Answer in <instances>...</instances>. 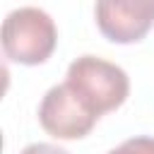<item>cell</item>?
I'll return each instance as SVG.
<instances>
[{
  "label": "cell",
  "instance_id": "1",
  "mask_svg": "<svg viewBox=\"0 0 154 154\" xmlns=\"http://www.w3.org/2000/svg\"><path fill=\"white\" fill-rule=\"evenodd\" d=\"M65 84L96 118L120 108L130 96L128 72L120 65L99 55L75 58L67 65Z\"/></svg>",
  "mask_w": 154,
  "mask_h": 154
},
{
  "label": "cell",
  "instance_id": "2",
  "mask_svg": "<svg viewBox=\"0 0 154 154\" xmlns=\"http://www.w3.org/2000/svg\"><path fill=\"white\" fill-rule=\"evenodd\" d=\"M5 58L19 65H41L46 63L58 46V29L53 17L34 5L12 10L2 19L0 31Z\"/></svg>",
  "mask_w": 154,
  "mask_h": 154
},
{
  "label": "cell",
  "instance_id": "3",
  "mask_svg": "<svg viewBox=\"0 0 154 154\" xmlns=\"http://www.w3.org/2000/svg\"><path fill=\"white\" fill-rule=\"evenodd\" d=\"M96 116L67 89V84H53L38 103V123L55 140H82L94 125Z\"/></svg>",
  "mask_w": 154,
  "mask_h": 154
},
{
  "label": "cell",
  "instance_id": "4",
  "mask_svg": "<svg viewBox=\"0 0 154 154\" xmlns=\"http://www.w3.org/2000/svg\"><path fill=\"white\" fill-rule=\"evenodd\" d=\"M94 17L111 43H137L154 26V0H103L94 5Z\"/></svg>",
  "mask_w": 154,
  "mask_h": 154
},
{
  "label": "cell",
  "instance_id": "5",
  "mask_svg": "<svg viewBox=\"0 0 154 154\" xmlns=\"http://www.w3.org/2000/svg\"><path fill=\"white\" fill-rule=\"evenodd\" d=\"M106 154H154V137H147V135L130 137V140L120 142L118 147L108 149Z\"/></svg>",
  "mask_w": 154,
  "mask_h": 154
},
{
  "label": "cell",
  "instance_id": "6",
  "mask_svg": "<svg viewBox=\"0 0 154 154\" xmlns=\"http://www.w3.org/2000/svg\"><path fill=\"white\" fill-rule=\"evenodd\" d=\"M19 154H70V152L58 147V144H51V142H31Z\"/></svg>",
  "mask_w": 154,
  "mask_h": 154
}]
</instances>
